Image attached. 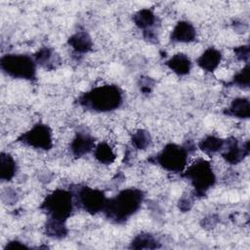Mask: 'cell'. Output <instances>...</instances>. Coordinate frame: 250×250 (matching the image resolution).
Returning a JSON list of instances; mask_svg holds the SVG:
<instances>
[{
  "mask_svg": "<svg viewBox=\"0 0 250 250\" xmlns=\"http://www.w3.org/2000/svg\"><path fill=\"white\" fill-rule=\"evenodd\" d=\"M96 145L95 138L90 133L86 131H79L70 142L69 149L73 156L79 158L93 152Z\"/></svg>",
  "mask_w": 250,
  "mask_h": 250,
  "instance_id": "obj_11",
  "label": "cell"
},
{
  "mask_svg": "<svg viewBox=\"0 0 250 250\" xmlns=\"http://www.w3.org/2000/svg\"><path fill=\"white\" fill-rule=\"evenodd\" d=\"M70 189L74 195L75 206L79 209L91 215H96L104 211L107 200L104 190L80 185L70 188Z\"/></svg>",
  "mask_w": 250,
  "mask_h": 250,
  "instance_id": "obj_7",
  "label": "cell"
},
{
  "mask_svg": "<svg viewBox=\"0 0 250 250\" xmlns=\"http://www.w3.org/2000/svg\"><path fill=\"white\" fill-rule=\"evenodd\" d=\"M249 151V141L240 142L234 137H229L225 140L224 146L220 152L227 163L236 165L248 156Z\"/></svg>",
  "mask_w": 250,
  "mask_h": 250,
  "instance_id": "obj_9",
  "label": "cell"
},
{
  "mask_svg": "<svg viewBox=\"0 0 250 250\" xmlns=\"http://www.w3.org/2000/svg\"><path fill=\"white\" fill-rule=\"evenodd\" d=\"M93 155L95 159L103 165H110L116 159V154L111 146L106 142H101L96 145Z\"/></svg>",
  "mask_w": 250,
  "mask_h": 250,
  "instance_id": "obj_21",
  "label": "cell"
},
{
  "mask_svg": "<svg viewBox=\"0 0 250 250\" xmlns=\"http://www.w3.org/2000/svg\"><path fill=\"white\" fill-rule=\"evenodd\" d=\"M17 142L35 149L47 151L53 147V131L45 123H36L29 130L21 134L17 138Z\"/></svg>",
  "mask_w": 250,
  "mask_h": 250,
  "instance_id": "obj_8",
  "label": "cell"
},
{
  "mask_svg": "<svg viewBox=\"0 0 250 250\" xmlns=\"http://www.w3.org/2000/svg\"><path fill=\"white\" fill-rule=\"evenodd\" d=\"M140 90L144 94H148L151 92L153 86H154V81L150 77H142L140 79Z\"/></svg>",
  "mask_w": 250,
  "mask_h": 250,
  "instance_id": "obj_27",
  "label": "cell"
},
{
  "mask_svg": "<svg viewBox=\"0 0 250 250\" xmlns=\"http://www.w3.org/2000/svg\"><path fill=\"white\" fill-rule=\"evenodd\" d=\"M5 249H29L27 245L19 240H11L7 242Z\"/></svg>",
  "mask_w": 250,
  "mask_h": 250,
  "instance_id": "obj_28",
  "label": "cell"
},
{
  "mask_svg": "<svg viewBox=\"0 0 250 250\" xmlns=\"http://www.w3.org/2000/svg\"><path fill=\"white\" fill-rule=\"evenodd\" d=\"M33 58L37 65H40L47 70H53L57 68L61 63L60 56L50 47L40 48L33 55Z\"/></svg>",
  "mask_w": 250,
  "mask_h": 250,
  "instance_id": "obj_14",
  "label": "cell"
},
{
  "mask_svg": "<svg viewBox=\"0 0 250 250\" xmlns=\"http://www.w3.org/2000/svg\"><path fill=\"white\" fill-rule=\"evenodd\" d=\"M144 199L145 192L142 189L127 188L116 195L107 197L103 213L110 222L122 225L140 210Z\"/></svg>",
  "mask_w": 250,
  "mask_h": 250,
  "instance_id": "obj_1",
  "label": "cell"
},
{
  "mask_svg": "<svg viewBox=\"0 0 250 250\" xmlns=\"http://www.w3.org/2000/svg\"><path fill=\"white\" fill-rule=\"evenodd\" d=\"M66 222L47 218L44 226L45 233L48 237L52 239H62L68 234V229L66 227Z\"/></svg>",
  "mask_w": 250,
  "mask_h": 250,
  "instance_id": "obj_20",
  "label": "cell"
},
{
  "mask_svg": "<svg viewBox=\"0 0 250 250\" xmlns=\"http://www.w3.org/2000/svg\"><path fill=\"white\" fill-rule=\"evenodd\" d=\"M196 149V146L188 141L184 145L167 144L158 153L148 160L171 173H182L188 165V156Z\"/></svg>",
  "mask_w": 250,
  "mask_h": 250,
  "instance_id": "obj_3",
  "label": "cell"
},
{
  "mask_svg": "<svg viewBox=\"0 0 250 250\" xmlns=\"http://www.w3.org/2000/svg\"><path fill=\"white\" fill-rule=\"evenodd\" d=\"M68 46L77 55H84L93 49V40L86 31H77L67 39Z\"/></svg>",
  "mask_w": 250,
  "mask_h": 250,
  "instance_id": "obj_17",
  "label": "cell"
},
{
  "mask_svg": "<svg viewBox=\"0 0 250 250\" xmlns=\"http://www.w3.org/2000/svg\"><path fill=\"white\" fill-rule=\"evenodd\" d=\"M78 104L94 112H110L118 109L123 104V92L114 84H104L92 88L81 94Z\"/></svg>",
  "mask_w": 250,
  "mask_h": 250,
  "instance_id": "obj_2",
  "label": "cell"
},
{
  "mask_svg": "<svg viewBox=\"0 0 250 250\" xmlns=\"http://www.w3.org/2000/svg\"><path fill=\"white\" fill-rule=\"evenodd\" d=\"M166 66L179 76L188 75L191 68L192 62L190 58L184 53H177L165 62Z\"/></svg>",
  "mask_w": 250,
  "mask_h": 250,
  "instance_id": "obj_15",
  "label": "cell"
},
{
  "mask_svg": "<svg viewBox=\"0 0 250 250\" xmlns=\"http://www.w3.org/2000/svg\"><path fill=\"white\" fill-rule=\"evenodd\" d=\"M151 143V137L146 130L139 129L132 134L131 144L132 146L140 150L146 149Z\"/></svg>",
  "mask_w": 250,
  "mask_h": 250,
  "instance_id": "obj_24",
  "label": "cell"
},
{
  "mask_svg": "<svg viewBox=\"0 0 250 250\" xmlns=\"http://www.w3.org/2000/svg\"><path fill=\"white\" fill-rule=\"evenodd\" d=\"M75 207L74 195L70 188H57L45 196L39 208L48 218L66 222Z\"/></svg>",
  "mask_w": 250,
  "mask_h": 250,
  "instance_id": "obj_5",
  "label": "cell"
},
{
  "mask_svg": "<svg viewBox=\"0 0 250 250\" xmlns=\"http://www.w3.org/2000/svg\"><path fill=\"white\" fill-rule=\"evenodd\" d=\"M181 175L192 187L194 197L205 196L217 180L211 163L204 158H197L189 163Z\"/></svg>",
  "mask_w": 250,
  "mask_h": 250,
  "instance_id": "obj_4",
  "label": "cell"
},
{
  "mask_svg": "<svg viewBox=\"0 0 250 250\" xmlns=\"http://www.w3.org/2000/svg\"><path fill=\"white\" fill-rule=\"evenodd\" d=\"M18 171L15 158L8 152H1L0 155V179L4 182H10L14 179Z\"/></svg>",
  "mask_w": 250,
  "mask_h": 250,
  "instance_id": "obj_18",
  "label": "cell"
},
{
  "mask_svg": "<svg viewBox=\"0 0 250 250\" xmlns=\"http://www.w3.org/2000/svg\"><path fill=\"white\" fill-rule=\"evenodd\" d=\"M197 33L194 25L188 21H180L173 27L170 34L172 43H190L196 39Z\"/></svg>",
  "mask_w": 250,
  "mask_h": 250,
  "instance_id": "obj_12",
  "label": "cell"
},
{
  "mask_svg": "<svg viewBox=\"0 0 250 250\" xmlns=\"http://www.w3.org/2000/svg\"><path fill=\"white\" fill-rule=\"evenodd\" d=\"M249 63H245V65L238 71L236 72L231 80L228 83L229 85L246 90L249 88L250 85V78H249Z\"/></svg>",
  "mask_w": 250,
  "mask_h": 250,
  "instance_id": "obj_23",
  "label": "cell"
},
{
  "mask_svg": "<svg viewBox=\"0 0 250 250\" xmlns=\"http://www.w3.org/2000/svg\"><path fill=\"white\" fill-rule=\"evenodd\" d=\"M133 21L135 25L143 30V36L149 42H154L157 39L155 28L158 22V19L151 9L144 8L139 10L133 16Z\"/></svg>",
  "mask_w": 250,
  "mask_h": 250,
  "instance_id": "obj_10",
  "label": "cell"
},
{
  "mask_svg": "<svg viewBox=\"0 0 250 250\" xmlns=\"http://www.w3.org/2000/svg\"><path fill=\"white\" fill-rule=\"evenodd\" d=\"M161 244L159 240L151 233L140 232L136 234L130 242L129 248L131 249H157Z\"/></svg>",
  "mask_w": 250,
  "mask_h": 250,
  "instance_id": "obj_19",
  "label": "cell"
},
{
  "mask_svg": "<svg viewBox=\"0 0 250 250\" xmlns=\"http://www.w3.org/2000/svg\"><path fill=\"white\" fill-rule=\"evenodd\" d=\"M228 116L237 119H248L250 117V102L246 97H238L233 99L229 105L224 110Z\"/></svg>",
  "mask_w": 250,
  "mask_h": 250,
  "instance_id": "obj_16",
  "label": "cell"
},
{
  "mask_svg": "<svg viewBox=\"0 0 250 250\" xmlns=\"http://www.w3.org/2000/svg\"><path fill=\"white\" fill-rule=\"evenodd\" d=\"M223 55L220 50L209 47L196 59V64L206 72H214L220 65Z\"/></svg>",
  "mask_w": 250,
  "mask_h": 250,
  "instance_id": "obj_13",
  "label": "cell"
},
{
  "mask_svg": "<svg viewBox=\"0 0 250 250\" xmlns=\"http://www.w3.org/2000/svg\"><path fill=\"white\" fill-rule=\"evenodd\" d=\"M234 56L235 58L242 62L248 63L249 61V45H240L234 48Z\"/></svg>",
  "mask_w": 250,
  "mask_h": 250,
  "instance_id": "obj_25",
  "label": "cell"
},
{
  "mask_svg": "<svg viewBox=\"0 0 250 250\" xmlns=\"http://www.w3.org/2000/svg\"><path fill=\"white\" fill-rule=\"evenodd\" d=\"M224 143H225L224 139L214 135H208L198 143L197 146L203 153H205L206 155L212 156L215 153H218L222 150L224 146Z\"/></svg>",
  "mask_w": 250,
  "mask_h": 250,
  "instance_id": "obj_22",
  "label": "cell"
},
{
  "mask_svg": "<svg viewBox=\"0 0 250 250\" xmlns=\"http://www.w3.org/2000/svg\"><path fill=\"white\" fill-rule=\"evenodd\" d=\"M0 68L8 76L32 81L36 78L37 63L33 56L6 54L0 58Z\"/></svg>",
  "mask_w": 250,
  "mask_h": 250,
  "instance_id": "obj_6",
  "label": "cell"
},
{
  "mask_svg": "<svg viewBox=\"0 0 250 250\" xmlns=\"http://www.w3.org/2000/svg\"><path fill=\"white\" fill-rule=\"evenodd\" d=\"M193 198L194 195H190V194H184L180 199H179V209L182 212H187L189 211L193 205Z\"/></svg>",
  "mask_w": 250,
  "mask_h": 250,
  "instance_id": "obj_26",
  "label": "cell"
}]
</instances>
